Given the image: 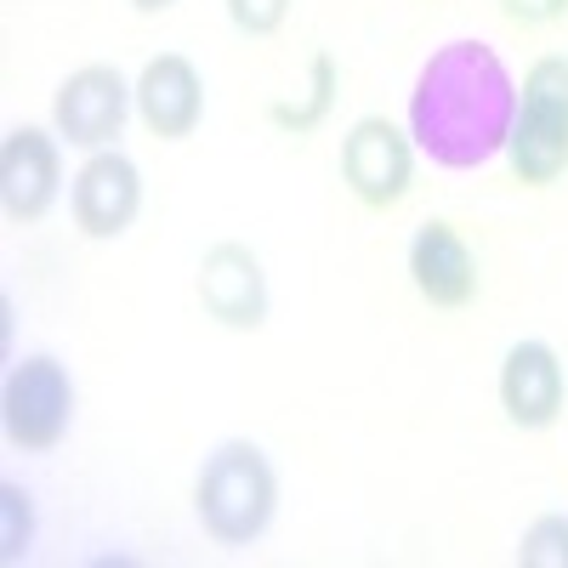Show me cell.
<instances>
[{
    "label": "cell",
    "instance_id": "cell-3",
    "mask_svg": "<svg viewBox=\"0 0 568 568\" xmlns=\"http://www.w3.org/2000/svg\"><path fill=\"white\" fill-rule=\"evenodd\" d=\"M74 426V375L58 353H29L0 387V433L23 455H52Z\"/></svg>",
    "mask_w": 568,
    "mask_h": 568
},
{
    "label": "cell",
    "instance_id": "cell-12",
    "mask_svg": "<svg viewBox=\"0 0 568 568\" xmlns=\"http://www.w3.org/2000/svg\"><path fill=\"white\" fill-rule=\"evenodd\" d=\"M500 154L511 165V182H524V187L562 182V171H568V103L524 98L517 91V120H511V136Z\"/></svg>",
    "mask_w": 568,
    "mask_h": 568
},
{
    "label": "cell",
    "instance_id": "cell-8",
    "mask_svg": "<svg viewBox=\"0 0 568 568\" xmlns=\"http://www.w3.org/2000/svg\"><path fill=\"white\" fill-rule=\"evenodd\" d=\"M69 216L80 240H125L131 222L142 216V165L120 149L85 154V165L69 176Z\"/></svg>",
    "mask_w": 568,
    "mask_h": 568
},
{
    "label": "cell",
    "instance_id": "cell-11",
    "mask_svg": "<svg viewBox=\"0 0 568 568\" xmlns=\"http://www.w3.org/2000/svg\"><path fill=\"white\" fill-rule=\"evenodd\" d=\"M136 85V120L149 125L160 142H187L205 120V74L194 69V58L182 52H160L142 63Z\"/></svg>",
    "mask_w": 568,
    "mask_h": 568
},
{
    "label": "cell",
    "instance_id": "cell-14",
    "mask_svg": "<svg viewBox=\"0 0 568 568\" xmlns=\"http://www.w3.org/2000/svg\"><path fill=\"white\" fill-rule=\"evenodd\" d=\"M34 551V506L23 484H0V562H23Z\"/></svg>",
    "mask_w": 568,
    "mask_h": 568
},
{
    "label": "cell",
    "instance_id": "cell-15",
    "mask_svg": "<svg viewBox=\"0 0 568 568\" xmlns=\"http://www.w3.org/2000/svg\"><path fill=\"white\" fill-rule=\"evenodd\" d=\"M517 562L524 568H568V517L540 511L524 529V540H517Z\"/></svg>",
    "mask_w": 568,
    "mask_h": 568
},
{
    "label": "cell",
    "instance_id": "cell-7",
    "mask_svg": "<svg viewBox=\"0 0 568 568\" xmlns=\"http://www.w3.org/2000/svg\"><path fill=\"white\" fill-rule=\"evenodd\" d=\"M200 307L211 324L233 329V336H256L273 313V291H267V267L245 240H216L200 256Z\"/></svg>",
    "mask_w": 568,
    "mask_h": 568
},
{
    "label": "cell",
    "instance_id": "cell-1",
    "mask_svg": "<svg viewBox=\"0 0 568 568\" xmlns=\"http://www.w3.org/2000/svg\"><path fill=\"white\" fill-rule=\"evenodd\" d=\"M517 120V80L484 40H449L420 63L409 91V136L444 171L489 165Z\"/></svg>",
    "mask_w": 568,
    "mask_h": 568
},
{
    "label": "cell",
    "instance_id": "cell-4",
    "mask_svg": "<svg viewBox=\"0 0 568 568\" xmlns=\"http://www.w3.org/2000/svg\"><path fill=\"white\" fill-rule=\"evenodd\" d=\"M415 160L409 125H393L387 114H364L342 136V182L364 211H398L415 187Z\"/></svg>",
    "mask_w": 568,
    "mask_h": 568
},
{
    "label": "cell",
    "instance_id": "cell-9",
    "mask_svg": "<svg viewBox=\"0 0 568 568\" xmlns=\"http://www.w3.org/2000/svg\"><path fill=\"white\" fill-rule=\"evenodd\" d=\"M495 393H500V409L517 433H551L568 409V364L551 342L524 336V342L506 347Z\"/></svg>",
    "mask_w": 568,
    "mask_h": 568
},
{
    "label": "cell",
    "instance_id": "cell-5",
    "mask_svg": "<svg viewBox=\"0 0 568 568\" xmlns=\"http://www.w3.org/2000/svg\"><path fill=\"white\" fill-rule=\"evenodd\" d=\"M136 114V85L114 63H80L58 91H52V131L63 149L103 154L120 149V131Z\"/></svg>",
    "mask_w": 568,
    "mask_h": 568
},
{
    "label": "cell",
    "instance_id": "cell-10",
    "mask_svg": "<svg viewBox=\"0 0 568 568\" xmlns=\"http://www.w3.org/2000/svg\"><path fill=\"white\" fill-rule=\"evenodd\" d=\"M404 267H409V284L415 296L433 307V313H466L484 291V273H478V256L460 240V227L433 216L409 233V251H404Z\"/></svg>",
    "mask_w": 568,
    "mask_h": 568
},
{
    "label": "cell",
    "instance_id": "cell-17",
    "mask_svg": "<svg viewBox=\"0 0 568 568\" xmlns=\"http://www.w3.org/2000/svg\"><path fill=\"white\" fill-rule=\"evenodd\" d=\"M495 7L506 12V23L517 29H551L568 18V0H495Z\"/></svg>",
    "mask_w": 568,
    "mask_h": 568
},
{
    "label": "cell",
    "instance_id": "cell-6",
    "mask_svg": "<svg viewBox=\"0 0 568 568\" xmlns=\"http://www.w3.org/2000/svg\"><path fill=\"white\" fill-rule=\"evenodd\" d=\"M63 200V136L52 125H12L0 142V211L34 227Z\"/></svg>",
    "mask_w": 568,
    "mask_h": 568
},
{
    "label": "cell",
    "instance_id": "cell-16",
    "mask_svg": "<svg viewBox=\"0 0 568 568\" xmlns=\"http://www.w3.org/2000/svg\"><path fill=\"white\" fill-rule=\"evenodd\" d=\"M222 7H227V23L245 40H267V34L284 29V18H291V0H222Z\"/></svg>",
    "mask_w": 568,
    "mask_h": 568
},
{
    "label": "cell",
    "instance_id": "cell-13",
    "mask_svg": "<svg viewBox=\"0 0 568 568\" xmlns=\"http://www.w3.org/2000/svg\"><path fill=\"white\" fill-rule=\"evenodd\" d=\"M336 91H342V69L329 52H313L307 63V103H273V125L291 131V136H307L324 125V114L336 109Z\"/></svg>",
    "mask_w": 568,
    "mask_h": 568
},
{
    "label": "cell",
    "instance_id": "cell-2",
    "mask_svg": "<svg viewBox=\"0 0 568 568\" xmlns=\"http://www.w3.org/2000/svg\"><path fill=\"white\" fill-rule=\"evenodd\" d=\"M194 517L211 546L251 551L278 517V466L256 438H222L194 471Z\"/></svg>",
    "mask_w": 568,
    "mask_h": 568
},
{
    "label": "cell",
    "instance_id": "cell-18",
    "mask_svg": "<svg viewBox=\"0 0 568 568\" xmlns=\"http://www.w3.org/2000/svg\"><path fill=\"white\" fill-rule=\"evenodd\" d=\"M131 7H136L142 18H160V12H171V7H176V0H131Z\"/></svg>",
    "mask_w": 568,
    "mask_h": 568
}]
</instances>
